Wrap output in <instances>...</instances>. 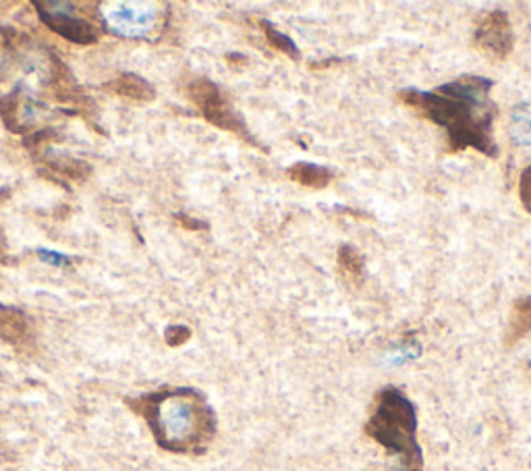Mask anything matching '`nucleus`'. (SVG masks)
<instances>
[{
  "label": "nucleus",
  "instance_id": "obj_8",
  "mask_svg": "<svg viewBox=\"0 0 531 471\" xmlns=\"http://www.w3.org/2000/svg\"><path fill=\"white\" fill-rule=\"evenodd\" d=\"M285 175L297 185L314 191H322L334 181V173L330 169L314 162H295L285 171Z\"/></svg>",
  "mask_w": 531,
  "mask_h": 471
},
{
  "label": "nucleus",
  "instance_id": "obj_10",
  "mask_svg": "<svg viewBox=\"0 0 531 471\" xmlns=\"http://www.w3.org/2000/svg\"><path fill=\"white\" fill-rule=\"evenodd\" d=\"M531 332V295L519 297L513 303L511 318L507 324V335H505V345L515 347L519 341H523Z\"/></svg>",
  "mask_w": 531,
  "mask_h": 471
},
{
  "label": "nucleus",
  "instance_id": "obj_5",
  "mask_svg": "<svg viewBox=\"0 0 531 471\" xmlns=\"http://www.w3.org/2000/svg\"><path fill=\"white\" fill-rule=\"evenodd\" d=\"M473 46L494 63L507 61L515 50V32L507 11L492 9L473 23Z\"/></svg>",
  "mask_w": 531,
  "mask_h": 471
},
{
  "label": "nucleus",
  "instance_id": "obj_17",
  "mask_svg": "<svg viewBox=\"0 0 531 471\" xmlns=\"http://www.w3.org/2000/svg\"><path fill=\"white\" fill-rule=\"evenodd\" d=\"M191 337V330L187 326H173L166 332V339H169L171 345H181Z\"/></svg>",
  "mask_w": 531,
  "mask_h": 471
},
{
  "label": "nucleus",
  "instance_id": "obj_15",
  "mask_svg": "<svg viewBox=\"0 0 531 471\" xmlns=\"http://www.w3.org/2000/svg\"><path fill=\"white\" fill-rule=\"evenodd\" d=\"M519 200L527 214H531V164L525 166L519 177Z\"/></svg>",
  "mask_w": 531,
  "mask_h": 471
},
{
  "label": "nucleus",
  "instance_id": "obj_18",
  "mask_svg": "<svg viewBox=\"0 0 531 471\" xmlns=\"http://www.w3.org/2000/svg\"><path fill=\"white\" fill-rule=\"evenodd\" d=\"M343 63H345L343 59L332 57V59H324V61H310V63H307V67H310L312 71H328V69H334V67H341Z\"/></svg>",
  "mask_w": 531,
  "mask_h": 471
},
{
  "label": "nucleus",
  "instance_id": "obj_16",
  "mask_svg": "<svg viewBox=\"0 0 531 471\" xmlns=\"http://www.w3.org/2000/svg\"><path fill=\"white\" fill-rule=\"evenodd\" d=\"M38 258H40L44 264L57 266V268H67L69 262H71L65 254L54 252V249H38Z\"/></svg>",
  "mask_w": 531,
  "mask_h": 471
},
{
  "label": "nucleus",
  "instance_id": "obj_12",
  "mask_svg": "<svg viewBox=\"0 0 531 471\" xmlns=\"http://www.w3.org/2000/svg\"><path fill=\"white\" fill-rule=\"evenodd\" d=\"M511 135L519 146H531V102L513 108Z\"/></svg>",
  "mask_w": 531,
  "mask_h": 471
},
{
  "label": "nucleus",
  "instance_id": "obj_11",
  "mask_svg": "<svg viewBox=\"0 0 531 471\" xmlns=\"http://www.w3.org/2000/svg\"><path fill=\"white\" fill-rule=\"evenodd\" d=\"M256 25H258V30L262 32L266 44L272 50H276L278 54H283V57H287V59H291L295 63L301 61V50L295 44V40L289 38L287 34H283L281 30H278V27L272 21H268V19H256Z\"/></svg>",
  "mask_w": 531,
  "mask_h": 471
},
{
  "label": "nucleus",
  "instance_id": "obj_2",
  "mask_svg": "<svg viewBox=\"0 0 531 471\" xmlns=\"http://www.w3.org/2000/svg\"><path fill=\"white\" fill-rule=\"evenodd\" d=\"M150 424L160 445L175 453H200L216 434V415L204 395L191 389L154 399Z\"/></svg>",
  "mask_w": 531,
  "mask_h": 471
},
{
  "label": "nucleus",
  "instance_id": "obj_7",
  "mask_svg": "<svg viewBox=\"0 0 531 471\" xmlns=\"http://www.w3.org/2000/svg\"><path fill=\"white\" fill-rule=\"evenodd\" d=\"M42 21L59 36L75 44H94L98 40L96 27L75 15L71 3H36Z\"/></svg>",
  "mask_w": 531,
  "mask_h": 471
},
{
  "label": "nucleus",
  "instance_id": "obj_9",
  "mask_svg": "<svg viewBox=\"0 0 531 471\" xmlns=\"http://www.w3.org/2000/svg\"><path fill=\"white\" fill-rule=\"evenodd\" d=\"M339 274L353 287H361L366 281V258L351 243H343L337 252Z\"/></svg>",
  "mask_w": 531,
  "mask_h": 471
},
{
  "label": "nucleus",
  "instance_id": "obj_14",
  "mask_svg": "<svg viewBox=\"0 0 531 471\" xmlns=\"http://www.w3.org/2000/svg\"><path fill=\"white\" fill-rule=\"evenodd\" d=\"M115 88L119 94L129 96V98H139V100H150L154 90L150 83L144 79H139L135 75H123L119 81H115Z\"/></svg>",
  "mask_w": 531,
  "mask_h": 471
},
{
  "label": "nucleus",
  "instance_id": "obj_1",
  "mask_svg": "<svg viewBox=\"0 0 531 471\" xmlns=\"http://www.w3.org/2000/svg\"><path fill=\"white\" fill-rule=\"evenodd\" d=\"M492 88L494 83L482 75H461L430 92L401 90L397 98L417 117L444 129L449 154L475 150L494 160L498 146L494 142L496 104L490 98Z\"/></svg>",
  "mask_w": 531,
  "mask_h": 471
},
{
  "label": "nucleus",
  "instance_id": "obj_13",
  "mask_svg": "<svg viewBox=\"0 0 531 471\" xmlns=\"http://www.w3.org/2000/svg\"><path fill=\"white\" fill-rule=\"evenodd\" d=\"M25 326H27L25 318L17 310L0 306V339L7 341L19 339L25 332Z\"/></svg>",
  "mask_w": 531,
  "mask_h": 471
},
{
  "label": "nucleus",
  "instance_id": "obj_4",
  "mask_svg": "<svg viewBox=\"0 0 531 471\" xmlns=\"http://www.w3.org/2000/svg\"><path fill=\"white\" fill-rule=\"evenodd\" d=\"M189 98L193 100V104L200 108L202 117L212 123L214 127L222 129V131H229L233 133L235 137H239V140L251 148L256 150H262L264 154H268L270 150L260 144L258 137L249 131V127L245 125V121L235 113L233 104L229 102V98L225 96V92H222L214 81L210 79H193L189 83Z\"/></svg>",
  "mask_w": 531,
  "mask_h": 471
},
{
  "label": "nucleus",
  "instance_id": "obj_6",
  "mask_svg": "<svg viewBox=\"0 0 531 471\" xmlns=\"http://www.w3.org/2000/svg\"><path fill=\"white\" fill-rule=\"evenodd\" d=\"M160 11L154 3H108L102 19L110 32L123 38H146L156 30Z\"/></svg>",
  "mask_w": 531,
  "mask_h": 471
},
{
  "label": "nucleus",
  "instance_id": "obj_3",
  "mask_svg": "<svg viewBox=\"0 0 531 471\" xmlns=\"http://www.w3.org/2000/svg\"><path fill=\"white\" fill-rule=\"evenodd\" d=\"M363 432L397 459L395 471H424V451L417 442V409L397 386H386L376 395Z\"/></svg>",
  "mask_w": 531,
  "mask_h": 471
}]
</instances>
